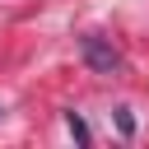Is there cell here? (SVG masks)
<instances>
[{
    "label": "cell",
    "mask_w": 149,
    "mask_h": 149,
    "mask_svg": "<svg viewBox=\"0 0 149 149\" xmlns=\"http://www.w3.org/2000/svg\"><path fill=\"white\" fill-rule=\"evenodd\" d=\"M65 121H70V130H74V140H88V126H84V121H79V116H74V112H70V116H65Z\"/></svg>",
    "instance_id": "cell-2"
},
{
    "label": "cell",
    "mask_w": 149,
    "mask_h": 149,
    "mask_svg": "<svg viewBox=\"0 0 149 149\" xmlns=\"http://www.w3.org/2000/svg\"><path fill=\"white\" fill-rule=\"evenodd\" d=\"M79 51H84V65L98 70V74H116V70H121V51H116L107 37H98V33H88V37L79 42Z\"/></svg>",
    "instance_id": "cell-1"
}]
</instances>
